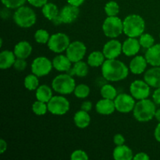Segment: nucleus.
<instances>
[{
  "instance_id": "nucleus-44",
  "label": "nucleus",
  "mask_w": 160,
  "mask_h": 160,
  "mask_svg": "<svg viewBox=\"0 0 160 160\" xmlns=\"http://www.w3.org/2000/svg\"><path fill=\"white\" fill-rule=\"evenodd\" d=\"M9 9H9V8H7V7H6V8H4V9H2V11H1L2 18L6 20V19H8L9 17H10L11 12H10V10H9Z\"/></svg>"
},
{
  "instance_id": "nucleus-38",
  "label": "nucleus",
  "mask_w": 160,
  "mask_h": 160,
  "mask_svg": "<svg viewBox=\"0 0 160 160\" xmlns=\"http://www.w3.org/2000/svg\"><path fill=\"white\" fill-rule=\"evenodd\" d=\"M13 67L17 71H23L27 67V62L24 59H20L17 58L13 64Z\"/></svg>"
},
{
  "instance_id": "nucleus-28",
  "label": "nucleus",
  "mask_w": 160,
  "mask_h": 160,
  "mask_svg": "<svg viewBox=\"0 0 160 160\" xmlns=\"http://www.w3.org/2000/svg\"><path fill=\"white\" fill-rule=\"evenodd\" d=\"M100 94H101L102 97L104 98H107V99L114 100L116 97L117 96V91L112 84H104L102 87L101 88L100 90Z\"/></svg>"
},
{
  "instance_id": "nucleus-1",
  "label": "nucleus",
  "mask_w": 160,
  "mask_h": 160,
  "mask_svg": "<svg viewBox=\"0 0 160 160\" xmlns=\"http://www.w3.org/2000/svg\"><path fill=\"white\" fill-rule=\"evenodd\" d=\"M129 68L122 61L117 59H106L102 66V74L108 81L117 82L126 79Z\"/></svg>"
},
{
  "instance_id": "nucleus-40",
  "label": "nucleus",
  "mask_w": 160,
  "mask_h": 160,
  "mask_svg": "<svg viewBox=\"0 0 160 160\" xmlns=\"http://www.w3.org/2000/svg\"><path fill=\"white\" fill-rule=\"evenodd\" d=\"M28 2L31 5V6H34V7H43L47 2L48 0H28Z\"/></svg>"
},
{
  "instance_id": "nucleus-7",
  "label": "nucleus",
  "mask_w": 160,
  "mask_h": 160,
  "mask_svg": "<svg viewBox=\"0 0 160 160\" xmlns=\"http://www.w3.org/2000/svg\"><path fill=\"white\" fill-rule=\"evenodd\" d=\"M70 44V38L64 33H56L50 36L48 45V48L55 53H61L66 51Z\"/></svg>"
},
{
  "instance_id": "nucleus-3",
  "label": "nucleus",
  "mask_w": 160,
  "mask_h": 160,
  "mask_svg": "<svg viewBox=\"0 0 160 160\" xmlns=\"http://www.w3.org/2000/svg\"><path fill=\"white\" fill-rule=\"evenodd\" d=\"M156 103L148 98L138 100L133 110L134 118L139 122H148L155 117Z\"/></svg>"
},
{
  "instance_id": "nucleus-42",
  "label": "nucleus",
  "mask_w": 160,
  "mask_h": 160,
  "mask_svg": "<svg viewBox=\"0 0 160 160\" xmlns=\"http://www.w3.org/2000/svg\"><path fill=\"white\" fill-rule=\"evenodd\" d=\"M150 159L149 156L145 152H138L134 156V160H148Z\"/></svg>"
},
{
  "instance_id": "nucleus-12",
  "label": "nucleus",
  "mask_w": 160,
  "mask_h": 160,
  "mask_svg": "<svg viewBox=\"0 0 160 160\" xmlns=\"http://www.w3.org/2000/svg\"><path fill=\"white\" fill-rule=\"evenodd\" d=\"M150 86L142 80H136L130 85L131 95L137 100L148 98L150 95Z\"/></svg>"
},
{
  "instance_id": "nucleus-36",
  "label": "nucleus",
  "mask_w": 160,
  "mask_h": 160,
  "mask_svg": "<svg viewBox=\"0 0 160 160\" xmlns=\"http://www.w3.org/2000/svg\"><path fill=\"white\" fill-rule=\"evenodd\" d=\"M5 7L10 9H17L20 6H23L28 0H1Z\"/></svg>"
},
{
  "instance_id": "nucleus-46",
  "label": "nucleus",
  "mask_w": 160,
  "mask_h": 160,
  "mask_svg": "<svg viewBox=\"0 0 160 160\" xmlns=\"http://www.w3.org/2000/svg\"><path fill=\"white\" fill-rule=\"evenodd\" d=\"M6 149H7V143L4 139L2 138L0 140V153L3 154L6 151Z\"/></svg>"
},
{
  "instance_id": "nucleus-22",
  "label": "nucleus",
  "mask_w": 160,
  "mask_h": 160,
  "mask_svg": "<svg viewBox=\"0 0 160 160\" xmlns=\"http://www.w3.org/2000/svg\"><path fill=\"white\" fill-rule=\"evenodd\" d=\"M112 156L115 160H131L134 159V154L131 148L128 145H118L112 152Z\"/></svg>"
},
{
  "instance_id": "nucleus-48",
  "label": "nucleus",
  "mask_w": 160,
  "mask_h": 160,
  "mask_svg": "<svg viewBox=\"0 0 160 160\" xmlns=\"http://www.w3.org/2000/svg\"><path fill=\"white\" fill-rule=\"evenodd\" d=\"M52 21L53 24L56 25V26H58V25H60L61 23H62V20H61L59 15H58L57 17H55V18L52 20Z\"/></svg>"
},
{
  "instance_id": "nucleus-16",
  "label": "nucleus",
  "mask_w": 160,
  "mask_h": 160,
  "mask_svg": "<svg viewBox=\"0 0 160 160\" xmlns=\"http://www.w3.org/2000/svg\"><path fill=\"white\" fill-rule=\"evenodd\" d=\"M144 81L152 88H160V67H153L144 74Z\"/></svg>"
},
{
  "instance_id": "nucleus-6",
  "label": "nucleus",
  "mask_w": 160,
  "mask_h": 160,
  "mask_svg": "<svg viewBox=\"0 0 160 160\" xmlns=\"http://www.w3.org/2000/svg\"><path fill=\"white\" fill-rule=\"evenodd\" d=\"M105 35L110 38H116L123 33V22L118 17H108L102 23Z\"/></svg>"
},
{
  "instance_id": "nucleus-27",
  "label": "nucleus",
  "mask_w": 160,
  "mask_h": 160,
  "mask_svg": "<svg viewBox=\"0 0 160 160\" xmlns=\"http://www.w3.org/2000/svg\"><path fill=\"white\" fill-rule=\"evenodd\" d=\"M59 8L56 4L52 2H47L45 6L42 7V12L44 17L48 20H52L55 17H57L59 14Z\"/></svg>"
},
{
  "instance_id": "nucleus-17",
  "label": "nucleus",
  "mask_w": 160,
  "mask_h": 160,
  "mask_svg": "<svg viewBox=\"0 0 160 160\" xmlns=\"http://www.w3.org/2000/svg\"><path fill=\"white\" fill-rule=\"evenodd\" d=\"M95 109L96 112L101 115H111L116 110L114 100L103 98L102 99H100L99 101L97 102L95 105Z\"/></svg>"
},
{
  "instance_id": "nucleus-30",
  "label": "nucleus",
  "mask_w": 160,
  "mask_h": 160,
  "mask_svg": "<svg viewBox=\"0 0 160 160\" xmlns=\"http://www.w3.org/2000/svg\"><path fill=\"white\" fill-rule=\"evenodd\" d=\"M88 64L83 61H79V62H74V65L72 67L74 71V73L76 76L80 77V78H84L86 77L88 73Z\"/></svg>"
},
{
  "instance_id": "nucleus-2",
  "label": "nucleus",
  "mask_w": 160,
  "mask_h": 160,
  "mask_svg": "<svg viewBox=\"0 0 160 160\" xmlns=\"http://www.w3.org/2000/svg\"><path fill=\"white\" fill-rule=\"evenodd\" d=\"M123 33L130 38L140 37L145 29V20L138 14H130L123 20Z\"/></svg>"
},
{
  "instance_id": "nucleus-37",
  "label": "nucleus",
  "mask_w": 160,
  "mask_h": 160,
  "mask_svg": "<svg viewBox=\"0 0 160 160\" xmlns=\"http://www.w3.org/2000/svg\"><path fill=\"white\" fill-rule=\"evenodd\" d=\"M88 158L87 153L81 149L73 151L70 156V159L72 160H87L88 159Z\"/></svg>"
},
{
  "instance_id": "nucleus-9",
  "label": "nucleus",
  "mask_w": 160,
  "mask_h": 160,
  "mask_svg": "<svg viewBox=\"0 0 160 160\" xmlns=\"http://www.w3.org/2000/svg\"><path fill=\"white\" fill-rule=\"evenodd\" d=\"M53 68L52 62L45 56H38L31 63V72L38 78L48 75Z\"/></svg>"
},
{
  "instance_id": "nucleus-43",
  "label": "nucleus",
  "mask_w": 160,
  "mask_h": 160,
  "mask_svg": "<svg viewBox=\"0 0 160 160\" xmlns=\"http://www.w3.org/2000/svg\"><path fill=\"white\" fill-rule=\"evenodd\" d=\"M82 110L86 111V112H90L92 109V103L90 101H84V102L81 104V106Z\"/></svg>"
},
{
  "instance_id": "nucleus-8",
  "label": "nucleus",
  "mask_w": 160,
  "mask_h": 160,
  "mask_svg": "<svg viewBox=\"0 0 160 160\" xmlns=\"http://www.w3.org/2000/svg\"><path fill=\"white\" fill-rule=\"evenodd\" d=\"M47 104L48 111L53 115H65L70 110V102L67 98L62 95L52 96Z\"/></svg>"
},
{
  "instance_id": "nucleus-19",
  "label": "nucleus",
  "mask_w": 160,
  "mask_h": 160,
  "mask_svg": "<svg viewBox=\"0 0 160 160\" xmlns=\"http://www.w3.org/2000/svg\"><path fill=\"white\" fill-rule=\"evenodd\" d=\"M145 57L147 62L152 67H160V44H156L148 48Z\"/></svg>"
},
{
  "instance_id": "nucleus-15",
  "label": "nucleus",
  "mask_w": 160,
  "mask_h": 160,
  "mask_svg": "<svg viewBox=\"0 0 160 160\" xmlns=\"http://www.w3.org/2000/svg\"><path fill=\"white\" fill-rule=\"evenodd\" d=\"M141 47L139 40L136 38L128 37L122 44V50L123 54L127 56H136L140 51Z\"/></svg>"
},
{
  "instance_id": "nucleus-4",
  "label": "nucleus",
  "mask_w": 160,
  "mask_h": 160,
  "mask_svg": "<svg viewBox=\"0 0 160 160\" xmlns=\"http://www.w3.org/2000/svg\"><path fill=\"white\" fill-rule=\"evenodd\" d=\"M76 82L68 73H62L56 76L52 81V88L53 90L60 95H70L74 92Z\"/></svg>"
},
{
  "instance_id": "nucleus-18",
  "label": "nucleus",
  "mask_w": 160,
  "mask_h": 160,
  "mask_svg": "<svg viewBox=\"0 0 160 160\" xmlns=\"http://www.w3.org/2000/svg\"><path fill=\"white\" fill-rule=\"evenodd\" d=\"M148 62L145 57L142 56H135L129 64V70L134 74H142L146 69Z\"/></svg>"
},
{
  "instance_id": "nucleus-14",
  "label": "nucleus",
  "mask_w": 160,
  "mask_h": 160,
  "mask_svg": "<svg viewBox=\"0 0 160 160\" xmlns=\"http://www.w3.org/2000/svg\"><path fill=\"white\" fill-rule=\"evenodd\" d=\"M79 14V7L68 4L60 9L59 15L62 23H71L78 19Z\"/></svg>"
},
{
  "instance_id": "nucleus-35",
  "label": "nucleus",
  "mask_w": 160,
  "mask_h": 160,
  "mask_svg": "<svg viewBox=\"0 0 160 160\" xmlns=\"http://www.w3.org/2000/svg\"><path fill=\"white\" fill-rule=\"evenodd\" d=\"M50 38V35L46 30L39 29L34 33V39L38 44H47Z\"/></svg>"
},
{
  "instance_id": "nucleus-45",
  "label": "nucleus",
  "mask_w": 160,
  "mask_h": 160,
  "mask_svg": "<svg viewBox=\"0 0 160 160\" xmlns=\"http://www.w3.org/2000/svg\"><path fill=\"white\" fill-rule=\"evenodd\" d=\"M67 1L68 4L74 6H78V7L81 6L84 2V0H67Z\"/></svg>"
},
{
  "instance_id": "nucleus-31",
  "label": "nucleus",
  "mask_w": 160,
  "mask_h": 160,
  "mask_svg": "<svg viewBox=\"0 0 160 160\" xmlns=\"http://www.w3.org/2000/svg\"><path fill=\"white\" fill-rule=\"evenodd\" d=\"M31 109H32L33 112L37 116L45 115L46 114L47 111H48V104L44 102L39 101V100H37L33 103Z\"/></svg>"
},
{
  "instance_id": "nucleus-33",
  "label": "nucleus",
  "mask_w": 160,
  "mask_h": 160,
  "mask_svg": "<svg viewBox=\"0 0 160 160\" xmlns=\"http://www.w3.org/2000/svg\"><path fill=\"white\" fill-rule=\"evenodd\" d=\"M73 94L78 98H85L90 94V88L85 84H80L76 85Z\"/></svg>"
},
{
  "instance_id": "nucleus-39",
  "label": "nucleus",
  "mask_w": 160,
  "mask_h": 160,
  "mask_svg": "<svg viewBox=\"0 0 160 160\" xmlns=\"http://www.w3.org/2000/svg\"><path fill=\"white\" fill-rule=\"evenodd\" d=\"M113 142L117 146L118 145H123L125 143V138L121 134H117L113 137Z\"/></svg>"
},
{
  "instance_id": "nucleus-29",
  "label": "nucleus",
  "mask_w": 160,
  "mask_h": 160,
  "mask_svg": "<svg viewBox=\"0 0 160 160\" xmlns=\"http://www.w3.org/2000/svg\"><path fill=\"white\" fill-rule=\"evenodd\" d=\"M24 87L29 91H36V89L39 87L38 77L35 74H29L24 78L23 81Z\"/></svg>"
},
{
  "instance_id": "nucleus-10",
  "label": "nucleus",
  "mask_w": 160,
  "mask_h": 160,
  "mask_svg": "<svg viewBox=\"0 0 160 160\" xmlns=\"http://www.w3.org/2000/svg\"><path fill=\"white\" fill-rule=\"evenodd\" d=\"M87 52L84 43L81 41H74L70 42V45L66 50V55L72 62H77L82 60Z\"/></svg>"
},
{
  "instance_id": "nucleus-34",
  "label": "nucleus",
  "mask_w": 160,
  "mask_h": 160,
  "mask_svg": "<svg viewBox=\"0 0 160 160\" xmlns=\"http://www.w3.org/2000/svg\"><path fill=\"white\" fill-rule=\"evenodd\" d=\"M139 42L142 48L148 49L154 45L155 39L152 34H148V33H143L139 38Z\"/></svg>"
},
{
  "instance_id": "nucleus-21",
  "label": "nucleus",
  "mask_w": 160,
  "mask_h": 160,
  "mask_svg": "<svg viewBox=\"0 0 160 160\" xmlns=\"http://www.w3.org/2000/svg\"><path fill=\"white\" fill-rule=\"evenodd\" d=\"M53 68L59 72H67L72 67V62L64 55H58L52 59Z\"/></svg>"
},
{
  "instance_id": "nucleus-24",
  "label": "nucleus",
  "mask_w": 160,
  "mask_h": 160,
  "mask_svg": "<svg viewBox=\"0 0 160 160\" xmlns=\"http://www.w3.org/2000/svg\"><path fill=\"white\" fill-rule=\"evenodd\" d=\"M73 122L74 124L81 129H84L88 127L91 123V117L88 112H86L82 109L78 111L73 117Z\"/></svg>"
},
{
  "instance_id": "nucleus-20",
  "label": "nucleus",
  "mask_w": 160,
  "mask_h": 160,
  "mask_svg": "<svg viewBox=\"0 0 160 160\" xmlns=\"http://www.w3.org/2000/svg\"><path fill=\"white\" fill-rule=\"evenodd\" d=\"M13 52L17 58L26 59L27 58L31 56V52H32V46L27 41H21L15 45Z\"/></svg>"
},
{
  "instance_id": "nucleus-50",
  "label": "nucleus",
  "mask_w": 160,
  "mask_h": 160,
  "mask_svg": "<svg viewBox=\"0 0 160 160\" xmlns=\"http://www.w3.org/2000/svg\"><path fill=\"white\" fill-rule=\"evenodd\" d=\"M159 38H160V34H159Z\"/></svg>"
},
{
  "instance_id": "nucleus-23",
  "label": "nucleus",
  "mask_w": 160,
  "mask_h": 160,
  "mask_svg": "<svg viewBox=\"0 0 160 160\" xmlns=\"http://www.w3.org/2000/svg\"><path fill=\"white\" fill-rule=\"evenodd\" d=\"M16 55L13 52L9 50H4L0 53V68L6 70L12 67L16 61Z\"/></svg>"
},
{
  "instance_id": "nucleus-47",
  "label": "nucleus",
  "mask_w": 160,
  "mask_h": 160,
  "mask_svg": "<svg viewBox=\"0 0 160 160\" xmlns=\"http://www.w3.org/2000/svg\"><path fill=\"white\" fill-rule=\"evenodd\" d=\"M154 137L156 138V140L160 143V122H159L158 125L156 126V129H155Z\"/></svg>"
},
{
  "instance_id": "nucleus-13",
  "label": "nucleus",
  "mask_w": 160,
  "mask_h": 160,
  "mask_svg": "<svg viewBox=\"0 0 160 160\" xmlns=\"http://www.w3.org/2000/svg\"><path fill=\"white\" fill-rule=\"evenodd\" d=\"M102 52L106 59H117L123 52L122 44L118 40L112 38V40L105 44Z\"/></svg>"
},
{
  "instance_id": "nucleus-49",
  "label": "nucleus",
  "mask_w": 160,
  "mask_h": 160,
  "mask_svg": "<svg viewBox=\"0 0 160 160\" xmlns=\"http://www.w3.org/2000/svg\"><path fill=\"white\" fill-rule=\"evenodd\" d=\"M155 118H156L158 121L160 122V109H156V113H155Z\"/></svg>"
},
{
  "instance_id": "nucleus-25",
  "label": "nucleus",
  "mask_w": 160,
  "mask_h": 160,
  "mask_svg": "<svg viewBox=\"0 0 160 160\" xmlns=\"http://www.w3.org/2000/svg\"><path fill=\"white\" fill-rule=\"evenodd\" d=\"M35 96L37 100L48 103L52 98V90L47 84L39 85V87L36 89Z\"/></svg>"
},
{
  "instance_id": "nucleus-26",
  "label": "nucleus",
  "mask_w": 160,
  "mask_h": 160,
  "mask_svg": "<svg viewBox=\"0 0 160 160\" xmlns=\"http://www.w3.org/2000/svg\"><path fill=\"white\" fill-rule=\"evenodd\" d=\"M104 54L102 52L94 51L89 54L88 57V64L92 67H102L105 62Z\"/></svg>"
},
{
  "instance_id": "nucleus-32",
  "label": "nucleus",
  "mask_w": 160,
  "mask_h": 160,
  "mask_svg": "<svg viewBox=\"0 0 160 160\" xmlns=\"http://www.w3.org/2000/svg\"><path fill=\"white\" fill-rule=\"evenodd\" d=\"M105 12L108 17H115L120 12V6L115 1H109L104 7Z\"/></svg>"
},
{
  "instance_id": "nucleus-5",
  "label": "nucleus",
  "mask_w": 160,
  "mask_h": 160,
  "mask_svg": "<svg viewBox=\"0 0 160 160\" xmlns=\"http://www.w3.org/2000/svg\"><path fill=\"white\" fill-rule=\"evenodd\" d=\"M12 18L16 24L22 28H29L34 26L37 20L34 9L25 6H22L17 9Z\"/></svg>"
},
{
  "instance_id": "nucleus-41",
  "label": "nucleus",
  "mask_w": 160,
  "mask_h": 160,
  "mask_svg": "<svg viewBox=\"0 0 160 160\" xmlns=\"http://www.w3.org/2000/svg\"><path fill=\"white\" fill-rule=\"evenodd\" d=\"M152 99L156 105H160V88H156L152 94Z\"/></svg>"
},
{
  "instance_id": "nucleus-11",
  "label": "nucleus",
  "mask_w": 160,
  "mask_h": 160,
  "mask_svg": "<svg viewBox=\"0 0 160 160\" xmlns=\"http://www.w3.org/2000/svg\"><path fill=\"white\" fill-rule=\"evenodd\" d=\"M116 110L121 113H129L134 110L135 106V100L131 95L121 93L117 95L114 99Z\"/></svg>"
}]
</instances>
